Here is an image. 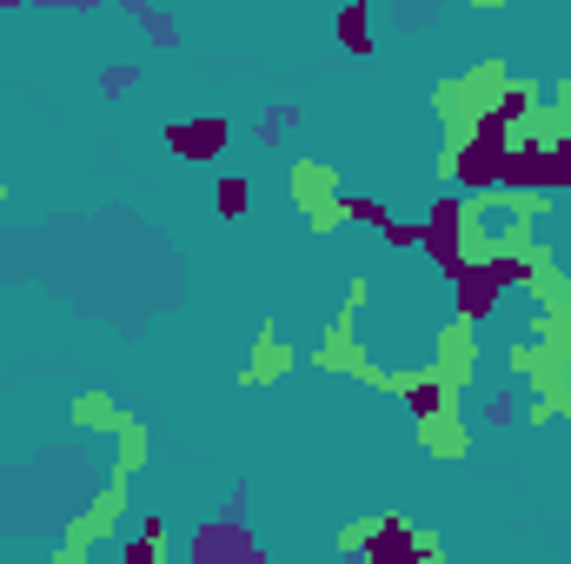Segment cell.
I'll return each mask as SVG.
<instances>
[{
	"mask_svg": "<svg viewBox=\"0 0 571 564\" xmlns=\"http://www.w3.org/2000/svg\"><path fill=\"white\" fill-rule=\"evenodd\" d=\"M226 133H233L226 120H193V127H173L166 140H173V153H186V160H213L226 146Z\"/></svg>",
	"mask_w": 571,
	"mask_h": 564,
	"instance_id": "cell-1",
	"label": "cell"
},
{
	"mask_svg": "<svg viewBox=\"0 0 571 564\" xmlns=\"http://www.w3.org/2000/svg\"><path fill=\"white\" fill-rule=\"evenodd\" d=\"M246 200H253V186H246V180H220V213L226 219H240Z\"/></svg>",
	"mask_w": 571,
	"mask_h": 564,
	"instance_id": "cell-2",
	"label": "cell"
}]
</instances>
